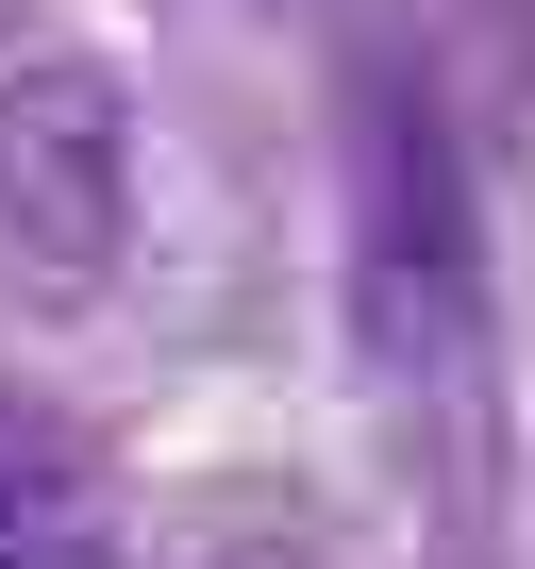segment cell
<instances>
[{
	"label": "cell",
	"instance_id": "obj_1",
	"mask_svg": "<svg viewBox=\"0 0 535 569\" xmlns=\"http://www.w3.org/2000/svg\"><path fill=\"white\" fill-rule=\"evenodd\" d=\"M134 234V118L101 68H0V302H101Z\"/></svg>",
	"mask_w": 535,
	"mask_h": 569
},
{
	"label": "cell",
	"instance_id": "obj_2",
	"mask_svg": "<svg viewBox=\"0 0 535 569\" xmlns=\"http://www.w3.org/2000/svg\"><path fill=\"white\" fill-rule=\"evenodd\" d=\"M0 569H118V486L101 452L0 386Z\"/></svg>",
	"mask_w": 535,
	"mask_h": 569
},
{
	"label": "cell",
	"instance_id": "obj_3",
	"mask_svg": "<svg viewBox=\"0 0 535 569\" xmlns=\"http://www.w3.org/2000/svg\"><path fill=\"white\" fill-rule=\"evenodd\" d=\"M201 569H319V552H302V536H218Z\"/></svg>",
	"mask_w": 535,
	"mask_h": 569
}]
</instances>
